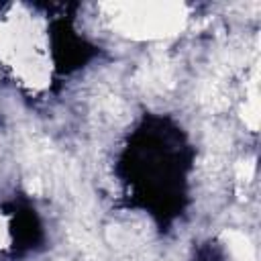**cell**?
I'll return each mask as SVG.
<instances>
[{"label": "cell", "instance_id": "6da1fadb", "mask_svg": "<svg viewBox=\"0 0 261 261\" xmlns=\"http://www.w3.org/2000/svg\"><path fill=\"white\" fill-rule=\"evenodd\" d=\"M0 63L31 88H43L49 82L47 39L33 16H10L0 22Z\"/></svg>", "mask_w": 261, "mask_h": 261}]
</instances>
